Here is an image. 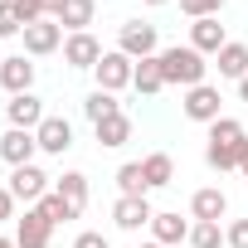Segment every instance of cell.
<instances>
[{"instance_id":"e0dca14e","label":"cell","mask_w":248,"mask_h":248,"mask_svg":"<svg viewBox=\"0 0 248 248\" xmlns=\"http://www.w3.org/2000/svg\"><path fill=\"white\" fill-rule=\"evenodd\" d=\"M214 59H219V73H224V78H238V83L248 78V44H233V39H229Z\"/></svg>"},{"instance_id":"3957f363","label":"cell","mask_w":248,"mask_h":248,"mask_svg":"<svg viewBox=\"0 0 248 248\" xmlns=\"http://www.w3.org/2000/svg\"><path fill=\"white\" fill-rule=\"evenodd\" d=\"M117 49L127 54V59H156V25H141V20H132V25H122V34H117Z\"/></svg>"},{"instance_id":"44dd1931","label":"cell","mask_w":248,"mask_h":248,"mask_svg":"<svg viewBox=\"0 0 248 248\" xmlns=\"http://www.w3.org/2000/svg\"><path fill=\"white\" fill-rule=\"evenodd\" d=\"M243 141H248L243 122H233V117H219V122H209V146H243Z\"/></svg>"},{"instance_id":"8992f818","label":"cell","mask_w":248,"mask_h":248,"mask_svg":"<svg viewBox=\"0 0 248 248\" xmlns=\"http://www.w3.org/2000/svg\"><path fill=\"white\" fill-rule=\"evenodd\" d=\"M10 195L25 200V204H39V200L49 195V175H44L39 166H15V175H10Z\"/></svg>"},{"instance_id":"4fadbf2b","label":"cell","mask_w":248,"mask_h":248,"mask_svg":"<svg viewBox=\"0 0 248 248\" xmlns=\"http://www.w3.org/2000/svg\"><path fill=\"white\" fill-rule=\"evenodd\" d=\"M30 83H34V63H30L25 54H15V59H5V63H0V88H5L10 97L30 93Z\"/></svg>"},{"instance_id":"7a4b0ae2","label":"cell","mask_w":248,"mask_h":248,"mask_svg":"<svg viewBox=\"0 0 248 248\" xmlns=\"http://www.w3.org/2000/svg\"><path fill=\"white\" fill-rule=\"evenodd\" d=\"M97 88L102 93H117V88H127L132 83V73H137V59H127V54H122V49H112V54H102L97 59Z\"/></svg>"},{"instance_id":"d6a6232c","label":"cell","mask_w":248,"mask_h":248,"mask_svg":"<svg viewBox=\"0 0 248 248\" xmlns=\"http://www.w3.org/2000/svg\"><path fill=\"white\" fill-rule=\"evenodd\" d=\"M15 195H10V185H0V224H5V219H15Z\"/></svg>"},{"instance_id":"603a6c76","label":"cell","mask_w":248,"mask_h":248,"mask_svg":"<svg viewBox=\"0 0 248 248\" xmlns=\"http://www.w3.org/2000/svg\"><path fill=\"white\" fill-rule=\"evenodd\" d=\"M59 25H63V30H73V34H83V30L93 25V0H68L63 15H59Z\"/></svg>"},{"instance_id":"ac0fdd59","label":"cell","mask_w":248,"mask_h":248,"mask_svg":"<svg viewBox=\"0 0 248 248\" xmlns=\"http://www.w3.org/2000/svg\"><path fill=\"white\" fill-rule=\"evenodd\" d=\"M97 141H102V146H127V141H132V117L117 112V117L97 122Z\"/></svg>"},{"instance_id":"d6986e66","label":"cell","mask_w":248,"mask_h":248,"mask_svg":"<svg viewBox=\"0 0 248 248\" xmlns=\"http://www.w3.org/2000/svg\"><path fill=\"white\" fill-rule=\"evenodd\" d=\"M132 88H137L141 97L161 93V88H166V78H161V59H141V63H137V73H132Z\"/></svg>"},{"instance_id":"7c38bea8","label":"cell","mask_w":248,"mask_h":248,"mask_svg":"<svg viewBox=\"0 0 248 248\" xmlns=\"http://www.w3.org/2000/svg\"><path fill=\"white\" fill-rule=\"evenodd\" d=\"M10 127H20V132H39V122H44V102L34 97V93H20V97H10Z\"/></svg>"},{"instance_id":"74e56055","label":"cell","mask_w":248,"mask_h":248,"mask_svg":"<svg viewBox=\"0 0 248 248\" xmlns=\"http://www.w3.org/2000/svg\"><path fill=\"white\" fill-rule=\"evenodd\" d=\"M0 248H20V243H15V238H0Z\"/></svg>"},{"instance_id":"83f0119b","label":"cell","mask_w":248,"mask_h":248,"mask_svg":"<svg viewBox=\"0 0 248 248\" xmlns=\"http://www.w3.org/2000/svg\"><path fill=\"white\" fill-rule=\"evenodd\" d=\"M204 161H209L214 170H238V161H243V146H209V151H204Z\"/></svg>"},{"instance_id":"4316f807","label":"cell","mask_w":248,"mask_h":248,"mask_svg":"<svg viewBox=\"0 0 248 248\" xmlns=\"http://www.w3.org/2000/svg\"><path fill=\"white\" fill-rule=\"evenodd\" d=\"M117 185H122V195H146V170H141V161H127L117 170Z\"/></svg>"},{"instance_id":"4dcf8cb0","label":"cell","mask_w":248,"mask_h":248,"mask_svg":"<svg viewBox=\"0 0 248 248\" xmlns=\"http://www.w3.org/2000/svg\"><path fill=\"white\" fill-rule=\"evenodd\" d=\"M15 10H20V25L30 30L34 20H44V0H15Z\"/></svg>"},{"instance_id":"8d00e7d4","label":"cell","mask_w":248,"mask_h":248,"mask_svg":"<svg viewBox=\"0 0 248 248\" xmlns=\"http://www.w3.org/2000/svg\"><path fill=\"white\" fill-rule=\"evenodd\" d=\"M238 97H243V102H248V78H243V83H238Z\"/></svg>"},{"instance_id":"ab89813d","label":"cell","mask_w":248,"mask_h":248,"mask_svg":"<svg viewBox=\"0 0 248 248\" xmlns=\"http://www.w3.org/2000/svg\"><path fill=\"white\" fill-rule=\"evenodd\" d=\"M141 248H161V243H141Z\"/></svg>"},{"instance_id":"5b68a950","label":"cell","mask_w":248,"mask_h":248,"mask_svg":"<svg viewBox=\"0 0 248 248\" xmlns=\"http://www.w3.org/2000/svg\"><path fill=\"white\" fill-rule=\"evenodd\" d=\"M219 88H209V83H200V88H190L185 93V117L190 122H204V127H209V122H219L224 112H219Z\"/></svg>"},{"instance_id":"9c48e42d","label":"cell","mask_w":248,"mask_h":248,"mask_svg":"<svg viewBox=\"0 0 248 248\" xmlns=\"http://www.w3.org/2000/svg\"><path fill=\"white\" fill-rule=\"evenodd\" d=\"M97 59H102V44H97L88 30L63 39V63H68V68H97Z\"/></svg>"},{"instance_id":"d4e9b609","label":"cell","mask_w":248,"mask_h":248,"mask_svg":"<svg viewBox=\"0 0 248 248\" xmlns=\"http://www.w3.org/2000/svg\"><path fill=\"white\" fill-rule=\"evenodd\" d=\"M59 195H63V200H68V204H73V209L83 214V204H88V175H78V170H68V175L59 180Z\"/></svg>"},{"instance_id":"f35d334b","label":"cell","mask_w":248,"mask_h":248,"mask_svg":"<svg viewBox=\"0 0 248 248\" xmlns=\"http://www.w3.org/2000/svg\"><path fill=\"white\" fill-rule=\"evenodd\" d=\"M146 5H166V0H146Z\"/></svg>"},{"instance_id":"5bb4252c","label":"cell","mask_w":248,"mask_h":248,"mask_svg":"<svg viewBox=\"0 0 248 248\" xmlns=\"http://www.w3.org/2000/svg\"><path fill=\"white\" fill-rule=\"evenodd\" d=\"M229 39H224V25H219V15H209V20H195L190 25V49H200V54H219Z\"/></svg>"},{"instance_id":"9a60e30c","label":"cell","mask_w":248,"mask_h":248,"mask_svg":"<svg viewBox=\"0 0 248 248\" xmlns=\"http://www.w3.org/2000/svg\"><path fill=\"white\" fill-rule=\"evenodd\" d=\"M190 229H195V224H185L180 214H156V219H151V233H156V243H161V248L185 243V238H190Z\"/></svg>"},{"instance_id":"e575fe53","label":"cell","mask_w":248,"mask_h":248,"mask_svg":"<svg viewBox=\"0 0 248 248\" xmlns=\"http://www.w3.org/2000/svg\"><path fill=\"white\" fill-rule=\"evenodd\" d=\"M63 5H68V0H44V15H49V20H59V15H63Z\"/></svg>"},{"instance_id":"cb8c5ba5","label":"cell","mask_w":248,"mask_h":248,"mask_svg":"<svg viewBox=\"0 0 248 248\" xmlns=\"http://www.w3.org/2000/svg\"><path fill=\"white\" fill-rule=\"evenodd\" d=\"M34 209H39V214H44L49 224H68V219H78V209H73V204H68V200H63L59 190H54V195H44V200H39Z\"/></svg>"},{"instance_id":"8fae6325","label":"cell","mask_w":248,"mask_h":248,"mask_svg":"<svg viewBox=\"0 0 248 248\" xmlns=\"http://www.w3.org/2000/svg\"><path fill=\"white\" fill-rule=\"evenodd\" d=\"M34 141H39V151L63 156V151L73 146V127H68L63 117H44V122H39V132H34Z\"/></svg>"},{"instance_id":"ba28073f","label":"cell","mask_w":248,"mask_h":248,"mask_svg":"<svg viewBox=\"0 0 248 248\" xmlns=\"http://www.w3.org/2000/svg\"><path fill=\"white\" fill-rule=\"evenodd\" d=\"M59 44H63V25H59V20H34V25L25 30V54H34V59H39V54H54Z\"/></svg>"},{"instance_id":"60d3db41","label":"cell","mask_w":248,"mask_h":248,"mask_svg":"<svg viewBox=\"0 0 248 248\" xmlns=\"http://www.w3.org/2000/svg\"><path fill=\"white\" fill-rule=\"evenodd\" d=\"M0 63H5V54H0Z\"/></svg>"},{"instance_id":"1f68e13d","label":"cell","mask_w":248,"mask_h":248,"mask_svg":"<svg viewBox=\"0 0 248 248\" xmlns=\"http://www.w3.org/2000/svg\"><path fill=\"white\" fill-rule=\"evenodd\" d=\"M224 238H229V248H248V219H233L224 229Z\"/></svg>"},{"instance_id":"52a82bcc","label":"cell","mask_w":248,"mask_h":248,"mask_svg":"<svg viewBox=\"0 0 248 248\" xmlns=\"http://www.w3.org/2000/svg\"><path fill=\"white\" fill-rule=\"evenodd\" d=\"M34 151H39L34 132H20V127H10L5 137H0V161H10V166H34Z\"/></svg>"},{"instance_id":"484cf974","label":"cell","mask_w":248,"mask_h":248,"mask_svg":"<svg viewBox=\"0 0 248 248\" xmlns=\"http://www.w3.org/2000/svg\"><path fill=\"white\" fill-rule=\"evenodd\" d=\"M229 238H224V229L219 224H209V219H195V229H190V248H224Z\"/></svg>"},{"instance_id":"836d02e7","label":"cell","mask_w":248,"mask_h":248,"mask_svg":"<svg viewBox=\"0 0 248 248\" xmlns=\"http://www.w3.org/2000/svg\"><path fill=\"white\" fill-rule=\"evenodd\" d=\"M73 248H107V238H102V233H78Z\"/></svg>"},{"instance_id":"6da1fadb","label":"cell","mask_w":248,"mask_h":248,"mask_svg":"<svg viewBox=\"0 0 248 248\" xmlns=\"http://www.w3.org/2000/svg\"><path fill=\"white\" fill-rule=\"evenodd\" d=\"M161 59V78L166 83H180V88H200L204 83V54L200 49H190V44H175V49H161L156 54Z\"/></svg>"},{"instance_id":"30bf717a","label":"cell","mask_w":248,"mask_h":248,"mask_svg":"<svg viewBox=\"0 0 248 248\" xmlns=\"http://www.w3.org/2000/svg\"><path fill=\"white\" fill-rule=\"evenodd\" d=\"M49 233H54V224L39 209H25V219H15V243L20 248H49Z\"/></svg>"},{"instance_id":"2e32d148","label":"cell","mask_w":248,"mask_h":248,"mask_svg":"<svg viewBox=\"0 0 248 248\" xmlns=\"http://www.w3.org/2000/svg\"><path fill=\"white\" fill-rule=\"evenodd\" d=\"M190 209H195V219H209V224H219V219L229 214V200H224V190H195Z\"/></svg>"},{"instance_id":"f546056e","label":"cell","mask_w":248,"mask_h":248,"mask_svg":"<svg viewBox=\"0 0 248 248\" xmlns=\"http://www.w3.org/2000/svg\"><path fill=\"white\" fill-rule=\"evenodd\" d=\"M180 10H185L190 20H209V15L224 10V0H180Z\"/></svg>"},{"instance_id":"f1b7e54d","label":"cell","mask_w":248,"mask_h":248,"mask_svg":"<svg viewBox=\"0 0 248 248\" xmlns=\"http://www.w3.org/2000/svg\"><path fill=\"white\" fill-rule=\"evenodd\" d=\"M25 25H20V10H15V0H0V39H10V34H20Z\"/></svg>"},{"instance_id":"7402d4cb","label":"cell","mask_w":248,"mask_h":248,"mask_svg":"<svg viewBox=\"0 0 248 248\" xmlns=\"http://www.w3.org/2000/svg\"><path fill=\"white\" fill-rule=\"evenodd\" d=\"M83 112H88V122L97 127V122H107V117H117L122 112V102H117V93H88V102H83Z\"/></svg>"},{"instance_id":"d590c367","label":"cell","mask_w":248,"mask_h":248,"mask_svg":"<svg viewBox=\"0 0 248 248\" xmlns=\"http://www.w3.org/2000/svg\"><path fill=\"white\" fill-rule=\"evenodd\" d=\"M238 170H243V175H248V141H243V161H238Z\"/></svg>"},{"instance_id":"277c9868","label":"cell","mask_w":248,"mask_h":248,"mask_svg":"<svg viewBox=\"0 0 248 248\" xmlns=\"http://www.w3.org/2000/svg\"><path fill=\"white\" fill-rule=\"evenodd\" d=\"M112 219H117V229L137 233V229H146V224L156 219V209L146 204V195H122V200L112 204Z\"/></svg>"},{"instance_id":"ffe728a7","label":"cell","mask_w":248,"mask_h":248,"mask_svg":"<svg viewBox=\"0 0 248 248\" xmlns=\"http://www.w3.org/2000/svg\"><path fill=\"white\" fill-rule=\"evenodd\" d=\"M141 170H146V190H161V185H170V175H175V161H170L166 151H151V156L141 161Z\"/></svg>"}]
</instances>
